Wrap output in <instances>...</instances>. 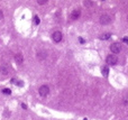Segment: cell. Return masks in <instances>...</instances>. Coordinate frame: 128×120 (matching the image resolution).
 I'll list each match as a JSON object with an SVG mask.
<instances>
[{
    "label": "cell",
    "mask_w": 128,
    "mask_h": 120,
    "mask_svg": "<svg viewBox=\"0 0 128 120\" xmlns=\"http://www.w3.org/2000/svg\"><path fill=\"white\" fill-rule=\"evenodd\" d=\"M110 37H111L110 33H105V34H102L100 36V39L101 41H108V39H110Z\"/></svg>",
    "instance_id": "cell-9"
},
{
    "label": "cell",
    "mask_w": 128,
    "mask_h": 120,
    "mask_svg": "<svg viewBox=\"0 0 128 120\" xmlns=\"http://www.w3.org/2000/svg\"><path fill=\"white\" fill-rule=\"evenodd\" d=\"M37 2L39 3V5H45V3L47 2V0H37Z\"/></svg>",
    "instance_id": "cell-15"
},
{
    "label": "cell",
    "mask_w": 128,
    "mask_h": 120,
    "mask_svg": "<svg viewBox=\"0 0 128 120\" xmlns=\"http://www.w3.org/2000/svg\"><path fill=\"white\" fill-rule=\"evenodd\" d=\"M84 6H85V7H91V6H92V1H91V0H84Z\"/></svg>",
    "instance_id": "cell-11"
},
{
    "label": "cell",
    "mask_w": 128,
    "mask_h": 120,
    "mask_svg": "<svg viewBox=\"0 0 128 120\" xmlns=\"http://www.w3.org/2000/svg\"><path fill=\"white\" fill-rule=\"evenodd\" d=\"M38 92H39V94L42 95V97H46V95L49 93V88L47 85H42L39 89H38Z\"/></svg>",
    "instance_id": "cell-4"
},
{
    "label": "cell",
    "mask_w": 128,
    "mask_h": 120,
    "mask_svg": "<svg viewBox=\"0 0 128 120\" xmlns=\"http://www.w3.org/2000/svg\"><path fill=\"white\" fill-rule=\"evenodd\" d=\"M101 1H105V0H101Z\"/></svg>",
    "instance_id": "cell-22"
},
{
    "label": "cell",
    "mask_w": 128,
    "mask_h": 120,
    "mask_svg": "<svg viewBox=\"0 0 128 120\" xmlns=\"http://www.w3.org/2000/svg\"><path fill=\"white\" fill-rule=\"evenodd\" d=\"M16 84H17L18 86H22V85H24V82H22V81H17V82H16Z\"/></svg>",
    "instance_id": "cell-17"
},
{
    "label": "cell",
    "mask_w": 128,
    "mask_h": 120,
    "mask_svg": "<svg viewBox=\"0 0 128 120\" xmlns=\"http://www.w3.org/2000/svg\"><path fill=\"white\" fill-rule=\"evenodd\" d=\"M80 16H81L80 10H73V11L71 12V19L72 20H76V19H79Z\"/></svg>",
    "instance_id": "cell-6"
},
{
    "label": "cell",
    "mask_w": 128,
    "mask_h": 120,
    "mask_svg": "<svg viewBox=\"0 0 128 120\" xmlns=\"http://www.w3.org/2000/svg\"><path fill=\"white\" fill-rule=\"evenodd\" d=\"M15 61H16V63L17 64H21L22 61H24V57H22L21 54H17L15 56Z\"/></svg>",
    "instance_id": "cell-8"
},
{
    "label": "cell",
    "mask_w": 128,
    "mask_h": 120,
    "mask_svg": "<svg viewBox=\"0 0 128 120\" xmlns=\"http://www.w3.org/2000/svg\"><path fill=\"white\" fill-rule=\"evenodd\" d=\"M79 41H80V43H81V44H83V43H84V39H83L82 37H79Z\"/></svg>",
    "instance_id": "cell-19"
},
{
    "label": "cell",
    "mask_w": 128,
    "mask_h": 120,
    "mask_svg": "<svg viewBox=\"0 0 128 120\" xmlns=\"http://www.w3.org/2000/svg\"><path fill=\"white\" fill-rule=\"evenodd\" d=\"M1 73H3V74H7V68H6V66H2V67H1Z\"/></svg>",
    "instance_id": "cell-16"
},
{
    "label": "cell",
    "mask_w": 128,
    "mask_h": 120,
    "mask_svg": "<svg viewBox=\"0 0 128 120\" xmlns=\"http://www.w3.org/2000/svg\"><path fill=\"white\" fill-rule=\"evenodd\" d=\"M34 23H35V25H39L40 20H39V18H38V16H35V17H34Z\"/></svg>",
    "instance_id": "cell-12"
},
{
    "label": "cell",
    "mask_w": 128,
    "mask_h": 120,
    "mask_svg": "<svg viewBox=\"0 0 128 120\" xmlns=\"http://www.w3.org/2000/svg\"><path fill=\"white\" fill-rule=\"evenodd\" d=\"M106 62H107L108 65H116L117 62H118V57L116 55H108L107 59H106Z\"/></svg>",
    "instance_id": "cell-3"
},
{
    "label": "cell",
    "mask_w": 128,
    "mask_h": 120,
    "mask_svg": "<svg viewBox=\"0 0 128 120\" xmlns=\"http://www.w3.org/2000/svg\"><path fill=\"white\" fill-rule=\"evenodd\" d=\"M101 73H102L103 76H107V75L109 74V67H108V66H102V67H101Z\"/></svg>",
    "instance_id": "cell-10"
},
{
    "label": "cell",
    "mask_w": 128,
    "mask_h": 120,
    "mask_svg": "<svg viewBox=\"0 0 128 120\" xmlns=\"http://www.w3.org/2000/svg\"><path fill=\"white\" fill-rule=\"evenodd\" d=\"M99 21H100L101 25H109V24L111 23V17L107 14L101 15L100 18H99Z\"/></svg>",
    "instance_id": "cell-2"
},
{
    "label": "cell",
    "mask_w": 128,
    "mask_h": 120,
    "mask_svg": "<svg viewBox=\"0 0 128 120\" xmlns=\"http://www.w3.org/2000/svg\"><path fill=\"white\" fill-rule=\"evenodd\" d=\"M121 44L120 43H112L111 45H110V51H111L112 54H119V53L121 52Z\"/></svg>",
    "instance_id": "cell-1"
},
{
    "label": "cell",
    "mask_w": 128,
    "mask_h": 120,
    "mask_svg": "<svg viewBox=\"0 0 128 120\" xmlns=\"http://www.w3.org/2000/svg\"><path fill=\"white\" fill-rule=\"evenodd\" d=\"M21 107H22V108H24V109H26V108H27V107H26V104H25V103H22V104H21Z\"/></svg>",
    "instance_id": "cell-21"
},
{
    "label": "cell",
    "mask_w": 128,
    "mask_h": 120,
    "mask_svg": "<svg viewBox=\"0 0 128 120\" xmlns=\"http://www.w3.org/2000/svg\"><path fill=\"white\" fill-rule=\"evenodd\" d=\"M52 38H53V41L55 42V43H60L61 41H62V33L61 32H54L53 35H52Z\"/></svg>",
    "instance_id": "cell-5"
},
{
    "label": "cell",
    "mask_w": 128,
    "mask_h": 120,
    "mask_svg": "<svg viewBox=\"0 0 128 120\" xmlns=\"http://www.w3.org/2000/svg\"><path fill=\"white\" fill-rule=\"evenodd\" d=\"M2 18H3V15H2V12L1 11H0V20H1V19Z\"/></svg>",
    "instance_id": "cell-20"
},
{
    "label": "cell",
    "mask_w": 128,
    "mask_h": 120,
    "mask_svg": "<svg viewBox=\"0 0 128 120\" xmlns=\"http://www.w3.org/2000/svg\"><path fill=\"white\" fill-rule=\"evenodd\" d=\"M123 42H124V43H127V44H128V37H124V38H123Z\"/></svg>",
    "instance_id": "cell-18"
},
{
    "label": "cell",
    "mask_w": 128,
    "mask_h": 120,
    "mask_svg": "<svg viewBox=\"0 0 128 120\" xmlns=\"http://www.w3.org/2000/svg\"><path fill=\"white\" fill-rule=\"evenodd\" d=\"M2 93H4V94H7V95H9L11 93V91L9 90V89H3V90H2Z\"/></svg>",
    "instance_id": "cell-13"
},
{
    "label": "cell",
    "mask_w": 128,
    "mask_h": 120,
    "mask_svg": "<svg viewBox=\"0 0 128 120\" xmlns=\"http://www.w3.org/2000/svg\"><path fill=\"white\" fill-rule=\"evenodd\" d=\"M46 56H47V52H46V51H44V50L39 51V52L37 53L38 60H45V59H46Z\"/></svg>",
    "instance_id": "cell-7"
},
{
    "label": "cell",
    "mask_w": 128,
    "mask_h": 120,
    "mask_svg": "<svg viewBox=\"0 0 128 120\" xmlns=\"http://www.w3.org/2000/svg\"><path fill=\"white\" fill-rule=\"evenodd\" d=\"M123 103L125 104V106H128V97H125L123 99Z\"/></svg>",
    "instance_id": "cell-14"
}]
</instances>
